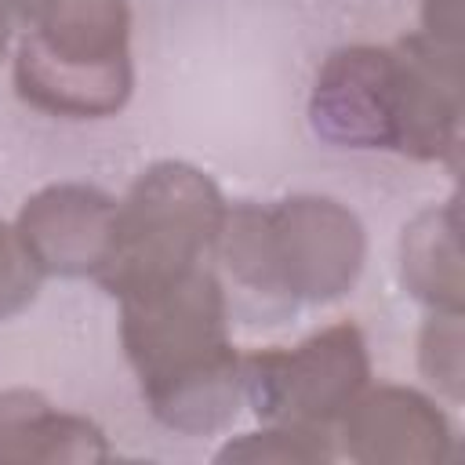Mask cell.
<instances>
[{"instance_id": "cell-5", "label": "cell", "mask_w": 465, "mask_h": 465, "mask_svg": "<svg viewBox=\"0 0 465 465\" xmlns=\"http://www.w3.org/2000/svg\"><path fill=\"white\" fill-rule=\"evenodd\" d=\"M225 211L229 203L207 171L182 160L145 167L127 196L116 200L109 254L94 280L105 294L120 298L134 287L207 265Z\"/></svg>"}, {"instance_id": "cell-12", "label": "cell", "mask_w": 465, "mask_h": 465, "mask_svg": "<svg viewBox=\"0 0 465 465\" xmlns=\"http://www.w3.org/2000/svg\"><path fill=\"white\" fill-rule=\"evenodd\" d=\"M421 374L443 389L450 400L461 396L465 381V352H461V312H432L418 338Z\"/></svg>"}, {"instance_id": "cell-13", "label": "cell", "mask_w": 465, "mask_h": 465, "mask_svg": "<svg viewBox=\"0 0 465 465\" xmlns=\"http://www.w3.org/2000/svg\"><path fill=\"white\" fill-rule=\"evenodd\" d=\"M40 269L25 254L15 225L0 222V320L18 316L40 291Z\"/></svg>"}, {"instance_id": "cell-9", "label": "cell", "mask_w": 465, "mask_h": 465, "mask_svg": "<svg viewBox=\"0 0 465 465\" xmlns=\"http://www.w3.org/2000/svg\"><path fill=\"white\" fill-rule=\"evenodd\" d=\"M105 432L33 389L0 392V465H91L105 461Z\"/></svg>"}, {"instance_id": "cell-8", "label": "cell", "mask_w": 465, "mask_h": 465, "mask_svg": "<svg viewBox=\"0 0 465 465\" xmlns=\"http://www.w3.org/2000/svg\"><path fill=\"white\" fill-rule=\"evenodd\" d=\"M334 429L338 450L363 465H432L450 454L447 414L403 385H367Z\"/></svg>"}, {"instance_id": "cell-4", "label": "cell", "mask_w": 465, "mask_h": 465, "mask_svg": "<svg viewBox=\"0 0 465 465\" xmlns=\"http://www.w3.org/2000/svg\"><path fill=\"white\" fill-rule=\"evenodd\" d=\"M15 51V91L62 120H102L134 87L127 0H36Z\"/></svg>"}, {"instance_id": "cell-3", "label": "cell", "mask_w": 465, "mask_h": 465, "mask_svg": "<svg viewBox=\"0 0 465 465\" xmlns=\"http://www.w3.org/2000/svg\"><path fill=\"white\" fill-rule=\"evenodd\" d=\"M214 254L247 291L287 305L345 298L367 262V229L352 207L302 193L272 203H232Z\"/></svg>"}, {"instance_id": "cell-6", "label": "cell", "mask_w": 465, "mask_h": 465, "mask_svg": "<svg viewBox=\"0 0 465 465\" xmlns=\"http://www.w3.org/2000/svg\"><path fill=\"white\" fill-rule=\"evenodd\" d=\"M371 385V356L356 323H331L291 349L243 356V400L269 425L327 432Z\"/></svg>"}, {"instance_id": "cell-15", "label": "cell", "mask_w": 465, "mask_h": 465, "mask_svg": "<svg viewBox=\"0 0 465 465\" xmlns=\"http://www.w3.org/2000/svg\"><path fill=\"white\" fill-rule=\"evenodd\" d=\"M11 18H15L11 4H7V0H0V58H4L7 44H11Z\"/></svg>"}, {"instance_id": "cell-11", "label": "cell", "mask_w": 465, "mask_h": 465, "mask_svg": "<svg viewBox=\"0 0 465 465\" xmlns=\"http://www.w3.org/2000/svg\"><path fill=\"white\" fill-rule=\"evenodd\" d=\"M218 461H247V465H291V461H331L338 458L334 436L327 432H309V429H291V425H269L258 432H240L236 440H225L222 450L214 454Z\"/></svg>"}, {"instance_id": "cell-1", "label": "cell", "mask_w": 465, "mask_h": 465, "mask_svg": "<svg viewBox=\"0 0 465 465\" xmlns=\"http://www.w3.org/2000/svg\"><path fill=\"white\" fill-rule=\"evenodd\" d=\"M312 131L356 153H396L421 163L454 160L461 145V54L403 36L352 44L323 58L309 94Z\"/></svg>"}, {"instance_id": "cell-2", "label": "cell", "mask_w": 465, "mask_h": 465, "mask_svg": "<svg viewBox=\"0 0 465 465\" xmlns=\"http://www.w3.org/2000/svg\"><path fill=\"white\" fill-rule=\"evenodd\" d=\"M120 302V345L149 414L185 436L218 432L243 400V356L211 265L134 287Z\"/></svg>"}, {"instance_id": "cell-7", "label": "cell", "mask_w": 465, "mask_h": 465, "mask_svg": "<svg viewBox=\"0 0 465 465\" xmlns=\"http://www.w3.org/2000/svg\"><path fill=\"white\" fill-rule=\"evenodd\" d=\"M116 222V200L87 182H54L36 189L15 232L40 276H98Z\"/></svg>"}, {"instance_id": "cell-10", "label": "cell", "mask_w": 465, "mask_h": 465, "mask_svg": "<svg viewBox=\"0 0 465 465\" xmlns=\"http://www.w3.org/2000/svg\"><path fill=\"white\" fill-rule=\"evenodd\" d=\"M400 280L432 312H461V243L458 200L414 214L400 240Z\"/></svg>"}, {"instance_id": "cell-14", "label": "cell", "mask_w": 465, "mask_h": 465, "mask_svg": "<svg viewBox=\"0 0 465 465\" xmlns=\"http://www.w3.org/2000/svg\"><path fill=\"white\" fill-rule=\"evenodd\" d=\"M421 40L461 54V0H421Z\"/></svg>"}]
</instances>
